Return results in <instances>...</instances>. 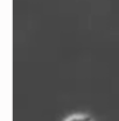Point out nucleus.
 Instances as JSON below:
<instances>
[{"label":"nucleus","mask_w":119,"mask_h":121,"mask_svg":"<svg viewBox=\"0 0 119 121\" xmlns=\"http://www.w3.org/2000/svg\"><path fill=\"white\" fill-rule=\"evenodd\" d=\"M62 121H96L92 115L88 113H74L65 117Z\"/></svg>","instance_id":"f257e3e1"}]
</instances>
